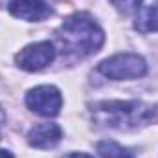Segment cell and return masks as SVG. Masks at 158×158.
I'll use <instances>...</instances> for the list:
<instances>
[{
    "instance_id": "9",
    "label": "cell",
    "mask_w": 158,
    "mask_h": 158,
    "mask_svg": "<svg viewBox=\"0 0 158 158\" xmlns=\"http://www.w3.org/2000/svg\"><path fill=\"white\" fill-rule=\"evenodd\" d=\"M98 153L103 158H134L132 153L129 149H125L123 145H119L116 142H110V140H103L96 145Z\"/></svg>"
},
{
    "instance_id": "7",
    "label": "cell",
    "mask_w": 158,
    "mask_h": 158,
    "mask_svg": "<svg viewBox=\"0 0 158 158\" xmlns=\"http://www.w3.org/2000/svg\"><path fill=\"white\" fill-rule=\"evenodd\" d=\"M63 138V129L57 123H39L28 132V143L35 149L55 147Z\"/></svg>"
},
{
    "instance_id": "11",
    "label": "cell",
    "mask_w": 158,
    "mask_h": 158,
    "mask_svg": "<svg viewBox=\"0 0 158 158\" xmlns=\"http://www.w3.org/2000/svg\"><path fill=\"white\" fill-rule=\"evenodd\" d=\"M63 158H94V156H90L86 153H70V155H66V156H63Z\"/></svg>"
},
{
    "instance_id": "5",
    "label": "cell",
    "mask_w": 158,
    "mask_h": 158,
    "mask_svg": "<svg viewBox=\"0 0 158 158\" xmlns=\"http://www.w3.org/2000/svg\"><path fill=\"white\" fill-rule=\"evenodd\" d=\"M53 59H55V46L50 40L30 44L15 55L17 66H20L22 70H28V72H37V70L46 68Z\"/></svg>"
},
{
    "instance_id": "10",
    "label": "cell",
    "mask_w": 158,
    "mask_h": 158,
    "mask_svg": "<svg viewBox=\"0 0 158 158\" xmlns=\"http://www.w3.org/2000/svg\"><path fill=\"white\" fill-rule=\"evenodd\" d=\"M143 0H112V6L118 9L119 13H134L140 9Z\"/></svg>"
},
{
    "instance_id": "12",
    "label": "cell",
    "mask_w": 158,
    "mask_h": 158,
    "mask_svg": "<svg viewBox=\"0 0 158 158\" xmlns=\"http://www.w3.org/2000/svg\"><path fill=\"white\" fill-rule=\"evenodd\" d=\"M0 158H15L9 151H6V149H0Z\"/></svg>"
},
{
    "instance_id": "2",
    "label": "cell",
    "mask_w": 158,
    "mask_h": 158,
    "mask_svg": "<svg viewBox=\"0 0 158 158\" xmlns=\"http://www.w3.org/2000/svg\"><path fill=\"white\" fill-rule=\"evenodd\" d=\"M57 40L66 53L86 57L99 52L105 42V33L88 13H74L61 24Z\"/></svg>"
},
{
    "instance_id": "4",
    "label": "cell",
    "mask_w": 158,
    "mask_h": 158,
    "mask_svg": "<svg viewBox=\"0 0 158 158\" xmlns=\"http://www.w3.org/2000/svg\"><path fill=\"white\" fill-rule=\"evenodd\" d=\"M26 105L31 112L44 116V118H52V116L59 114V110L63 107V96L55 86L40 85V86H35L28 92Z\"/></svg>"
},
{
    "instance_id": "1",
    "label": "cell",
    "mask_w": 158,
    "mask_h": 158,
    "mask_svg": "<svg viewBox=\"0 0 158 158\" xmlns=\"http://www.w3.org/2000/svg\"><path fill=\"white\" fill-rule=\"evenodd\" d=\"M92 119L105 129L134 131L158 123V105L138 99L131 101H98L90 107Z\"/></svg>"
},
{
    "instance_id": "3",
    "label": "cell",
    "mask_w": 158,
    "mask_h": 158,
    "mask_svg": "<svg viewBox=\"0 0 158 158\" xmlns=\"http://www.w3.org/2000/svg\"><path fill=\"white\" fill-rule=\"evenodd\" d=\"M98 70L109 79L121 81V79H136L143 77L147 74V63L143 61V57L136 55V53H118L112 55L109 59H105L103 63H99Z\"/></svg>"
},
{
    "instance_id": "6",
    "label": "cell",
    "mask_w": 158,
    "mask_h": 158,
    "mask_svg": "<svg viewBox=\"0 0 158 158\" xmlns=\"http://www.w3.org/2000/svg\"><path fill=\"white\" fill-rule=\"evenodd\" d=\"M7 9L13 17L28 22H39L52 15V7L44 0H9Z\"/></svg>"
},
{
    "instance_id": "8",
    "label": "cell",
    "mask_w": 158,
    "mask_h": 158,
    "mask_svg": "<svg viewBox=\"0 0 158 158\" xmlns=\"http://www.w3.org/2000/svg\"><path fill=\"white\" fill-rule=\"evenodd\" d=\"M134 28L140 33H151V31H158V0L155 4H151L149 7L142 9L136 17Z\"/></svg>"
}]
</instances>
